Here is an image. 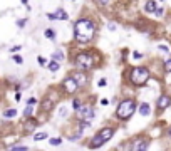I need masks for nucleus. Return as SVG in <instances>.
Returning <instances> with one entry per match:
<instances>
[{
    "instance_id": "obj_17",
    "label": "nucleus",
    "mask_w": 171,
    "mask_h": 151,
    "mask_svg": "<svg viewBox=\"0 0 171 151\" xmlns=\"http://www.w3.org/2000/svg\"><path fill=\"white\" fill-rule=\"evenodd\" d=\"M3 116L5 118H15L17 116V109H7V111L3 113Z\"/></svg>"
},
{
    "instance_id": "obj_18",
    "label": "nucleus",
    "mask_w": 171,
    "mask_h": 151,
    "mask_svg": "<svg viewBox=\"0 0 171 151\" xmlns=\"http://www.w3.org/2000/svg\"><path fill=\"white\" fill-rule=\"evenodd\" d=\"M44 35H45L47 39H56V32H54L52 29H47V30L44 32Z\"/></svg>"
},
{
    "instance_id": "obj_4",
    "label": "nucleus",
    "mask_w": 171,
    "mask_h": 151,
    "mask_svg": "<svg viewBox=\"0 0 171 151\" xmlns=\"http://www.w3.org/2000/svg\"><path fill=\"white\" fill-rule=\"evenodd\" d=\"M149 79V71L146 67H134L131 71V82L136 86L146 84V81Z\"/></svg>"
},
{
    "instance_id": "obj_29",
    "label": "nucleus",
    "mask_w": 171,
    "mask_h": 151,
    "mask_svg": "<svg viewBox=\"0 0 171 151\" xmlns=\"http://www.w3.org/2000/svg\"><path fill=\"white\" fill-rule=\"evenodd\" d=\"M59 114H61V116H65V114H67V109H65V108H62Z\"/></svg>"
},
{
    "instance_id": "obj_23",
    "label": "nucleus",
    "mask_w": 171,
    "mask_h": 151,
    "mask_svg": "<svg viewBox=\"0 0 171 151\" xmlns=\"http://www.w3.org/2000/svg\"><path fill=\"white\" fill-rule=\"evenodd\" d=\"M81 106H82V103H81V101H79V99H74V101H72V108L76 109V111H77L79 108H81Z\"/></svg>"
},
{
    "instance_id": "obj_35",
    "label": "nucleus",
    "mask_w": 171,
    "mask_h": 151,
    "mask_svg": "<svg viewBox=\"0 0 171 151\" xmlns=\"http://www.w3.org/2000/svg\"><path fill=\"white\" fill-rule=\"evenodd\" d=\"M29 2V0H22V3H24V5H25V3Z\"/></svg>"
},
{
    "instance_id": "obj_1",
    "label": "nucleus",
    "mask_w": 171,
    "mask_h": 151,
    "mask_svg": "<svg viewBox=\"0 0 171 151\" xmlns=\"http://www.w3.org/2000/svg\"><path fill=\"white\" fill-rule=\"evenodd\" d=\"M96 34V24L89 19H81L74 24V35L81 44H87Z\"/></svg>"
},
{
    "instance_id": "obj_7",
    "label": "nucleus",
    "mask_w": 171,
    "mask_h": 151,
    "mask_svg": "<svg viewBox=\"0 0 171 151\" xmlns=\"http://www.w3.org/2000/svg\"><path fill=\"white\" fill-rule=\"evenodd\" d=\"M62 87H64V91L67 92V94H74V92L77 91L79 86L76 84V81H74L72 77H65L64 82H62Z\"/></svg>"
},
{
    "instance_id": "obj_6",
    "label": "nucleus",
    "mask_w": 171,
    "mask_h": 151,
    "mask_svg": "<svg viewBox=\"0 0 171 151\" xmlns=\"http://www.w3.org/2000/svg\"><path fill=\"white\" fill-rule=\"evenodd\" d=\"M77 118L81 121H91L94 118V111L91 108H87V106H84V108L81 106V108L77 109Z\"/></svg>"
},
{
    "instance_id": "obj_25",
    "label": "nucleus",
    "mask_w": 171,
    "mask_h": 151,
    "mask_svg": "<svg viewBox=\"0 0 171 151\" xmlns=\"http://www.w3.org/2000/svg\"><path fill=\"white\" fill-rule=\"evenodd\" d=\"M164 69H166V72H171V59H168V60H166Z\"/></svg>"
},
{
    "instance_id": "obj_31",
    "label": "nucleus",
    "mask_w": 171,
    "mask_h": 151,
    "mask_svg": "<svg viewBox=\"0 0 171 151\" xmlns=\"http://www.w3.org/2000/svg\"><path fill=\"white\" fill-rule=\"evenodd\" d=\"M154 12H156V15H158V17H160V15H163V10H161V9H156Z\"/></svg>"
},
{
    "instance_id": "obj_26",
    "label": "nucleus",
    "mask_w": 171,
    "mask_h": 151,
    "mask_svg": "<svg viewBox=\"0 0 171 151\" xmlns=\"http://www.w3.org/2000/svg\"><path fill=\"white\" fill-rule=\"evenodd\" d=\"M14 60L17 64H22V57H20V56H14Z\"/></svg>"
},
{
    "instance_id": "obj_13",
    "label": "nucleus",
    "mask_w": 171,
    "mask_h": 151,
    "mask_svg": "<svg viewBox=\"0 0 171 151\" xmlns=\"http://www.w3.org/2000/svg\"><path fill=\"white\" fill-rule=\"evenodd\" d=\"M144 10L146 12H154V10H156V2L148 0V2H146V5H144Z\"/></svg>"
},
{
    "instance_id": "obj_19",
    "label": "nucleus",
    "mask_w": 171,
    "mask_h": 151,
    "mask_svg": "<svg viewBox=\"0 0 171 151\" xmlns=\"http://www.w3.org/2000/svg\"><path fill=\"white\" fill-rule=\"evenodd\" d=\"M47 138V133H35V136H34V140L35 141H42Z\"/></svg>"
},
{
    "instance_id": "obj_11",
    "label": "nucleus",
    "mask_w": 171,
    "mask_h": 151,
    "mask_svg": "<svg viewBox=\"0 0 171 151\" xmlns=\"http://www.w3.org/2000/svg\"><path fill=\"white\" fill-rule=\"evenodd\" d=\"M35 126H37V121L34 119V118H29L27 126H24V131H25V133H32L35 129Z\"/></svg>"
},
{
    "instance_id": "obj_30",
    "label": "nucleus",
    "mask_w": 171,
    "mask_h": 151,
    "mask_svg": "<svg viewBox=\"0 0 171 151\" xmlns=\"http://www.w3.org/2000/svg\"><path fill=\"white\" fill-rule=\"evenodd\" d=\"M133 56H134V59H141V57H143V56L139 54V52H134V54H133Z\"/></svg>"
},
{
    "instance_id": "obj_22",
    "label": "nucleus",
    "mask_w": 171,
    "mask_h": 151,
    "mask_svg": "<svg viewBox=\"0 0 171 151\" xmlns=\"http://www.w3.org/2000/svg\"><path fill=\"white\" fill-rule=\"evenodd\" d=\"M49 143H51V146H59L62 143V140L61 138H54V140H49Z\"/></svg>"
},
{
    "instance_id": "obj_20",
    "label": "nucleus",
    "mask_w": 171,
    "mask_h": 151,
    "mask_svg": "<svg viewBox=\"0 0 171 151\" xmlns=\"http://www.w3.org/2000/svg\"><path fill=\"white\" fill-rule=\"evenodd\" d=\"M32 114H34V109H32V106H27L25 111H24V116H25V118H32Z\"/></svg>"
},
{
    "instance_id": "obj_9",
    "label": "nucleus",
    "mask_w": 171,
    "mask_h": 151,
    "mask_svg": "<svg viewBox=\"0 0 171 151\" xmlns=\"http://www.w3.org/2000/svg\"><path fill=\"white\" fill-rule=\"evenodd\" d=\"M171 104V97L169 96H161L160 99H158V109H166L168 106Z\"/></svg>"
},
{
    "instance_id": "obj_8",
    "label": "nucleus",
    "mask_w": 171,
    "mask_h": 151,
    "mask_svg": "<svg viewBox=\"0 0 171 151\" xmlns=\"http://www.w3.org/2000/svg\"><path fill=\"white\" fill-rule=\"evenodd\" d=\"M146 149H148V140H144V138H137L133 143L131 151H146Z\"/></svg>"
},
{
    "instance_id": "obj_3",
    "label": "nucleus",
    "mask_w": 171,
    "mask_h": 151,
    "mask_svg": "<svg viewBox=\"0 0 171 151\" xmlns=\"http://www.w3.org/2000/svg\"><path fill=\"white\" fill-rule=\"evenodd\" d=\"M136 111V103L134 99H124L121 101L118 109H116V114H118L119 119H128V118L133 116V113Z\"/></svg>"
},
{
    "instance_id": "obj_2",
    "label": "nucleus",
    "mask_w": 171,
    "mask_h": 151,
    "mask_svg": "<svg viewBox=\"0 0 171 151\" xmlns=\"http://www.w3.org/2000/svg\"><path fill=\"white\" fill-rule=\"evenodd\" d=\"M112 134H114V129H112V128H109V126H107V128H102L101 131H99V133L92 138V140H91V143H89V148H91V149L101 148L104 143L111 140V138H112Z\"/></svg>"
},
{
    "instance_id": "obj_32",
    "label": "nucleus",
    "mask_w": 171,
    "mask_h": 151,
    "mask_svg": "<svg viewBox=\"0 0 171 151\" xmlns=\"http://www.w3.org/2000/svg\"><path fill=\"white\" fill-rule=\"evenodd\" d=\"M101 104L102 106H107V104H109V101H107V99H101Z\"/></svg>"
},
{
    "instance_id": "obj_28",
    "label": "nucleus",
    "mask_w": 171,
    "mask_h": 151,
    "mask_svg": "<svg viewBox=\"0 0 171 151\" xmlns=\"http://www.w3.org/2000/svg\"><path fill=\"white\" fill-rule=\"evenodd\" d=\"M35 103H37L35 97H30V99H29V106H32V104H35Z\"/></svg>"
},
{
    "instance_id": "obj_5",
    "label": "nucleus",
    "mask_w": 171,
    "mask_h": 151,
    "mask_svg": "<svg viewBox=\"0 0 171 151\" xmlns=\"http://www.w3.org/2000/svg\"><path fill=\"white\" fill-rule=\"evenodd\" d=\"M76 66L79 69H82V71H87V69H91L94 66V57L92 54H87V52H82V54H79L76 57Z\"/></svg>"
},
{
    "instance_id": "obj_27",
    "label": "nucleus",
    "mask_w": 171,
    "mask_h": 151,
    "mask_svg": "<svg viewBox=\"0 0 171 151\" xmlns=\"http://www.w3.org/2000/svg\"><path fill=\"white\" fill-rule=\"evenodd\" d=\"M106 84H107V81H106V79H101V81H99V87H104Z\"/></svg>"
},
{
    "instance_id": "obj_24",
    "label": "nucleus",
    "mask_w": 171,
    "mask_h": 151,
    "mask_svg": "<svg viewBox=\"0 0 171 151\" xmlns=\"http://www.w3.org/2000/svg\"><path fill=\"white\" fill-rule=\"evenodd\" d=\"M9 151H27L25 146H15V148H10Z\"/></svg>"
},
{
    "instance_id": "obj_21",
    "label": "nucleus",
    "mask_w": 171,
    "mask_h": 151,
    "mask_svg": "<svg viewBox=\"0 0 171 151\" xmlns=\"http://www.w3.org/2000/svg\"><path fill=\"white\" fill-rule=\"evenodd\" d=\"M52 59H54V60H57V62H59V60H62V59H64V56H62V52H61V51H57V52H54Z\"/></svg>"
},
{
    "instance_id": "obj_36",
    "label": "nucleus",
    "mask_w": 171,
    "mask_h": 151,
    "mask_svg": "<svg viewBox=\"0 0 171 151\" xmlns=\"http://www.w3.org/2000/svg\"><path fill=\"white\" fill-rule=\"evenodd\" d=\"M169 136H171V131H169Z\"/></svg>"
},
{
    "instance_id": "obj_10",
    "label": "nucleus",
    "mask_w": 171,
    "mask_h": 151,
    "mask_svg": "<svg viewBox=\"0 0 171 151\" xmlns=\"http://www.w3.org/2000/svg\"><path fill=\"white\" fill-rule=\"evenodd\" d=\"M70 77H72V79L74 81H76V84L77 86H84L86 84V76H84V72H74V74L72 76H70Z\"/></svg>"
},
{
    "instance_id": "obj_14",
    "label": "nucleus",
    "mask_w": 171,
    "mask_h": 151,
    "mask_svg": "<svg viewBox=\"0 0 171 151\" xmlns=\"http://www.w3.org/2000/svg\"><path fill=\"white\" fill-rule=\"evenodd\" d=\"M52 106H54L52 99H44V101H42V109H44V111H49V109H52Z\"/></svg>"
},
{
    "instance_id": "obj_15",
    "label": "nucleus",
    "mask_w": 171,
    "mask_h": 151,
    "mask_svg": "<svg viewBox=\"0 0 171 151\" xmlns=\"http://www.w3.org/2000/svg\"><path fill=\"white\" fill-rule=\"evenodd\" d=\"M56 19H59V20H67V12H64V10H57L56 12Z\"/></svg>"
},
{
    "instance_id": "obj_33",
    "label": "nucleus",
    "mask_w": 171,
    "mask_h": 151,
    "mask_svg": "<svg viewBox=\"0 0 171 151\" xmlns=\"http://www.w3.org/2000/svg\"><path fill=\"white\" fill-rule=\"evenodd\" d=\"M160 49H161V51H164V52H168V51H169V49L166 47V46H160Z\"/></svg>"
},
{
    "instance_id": "obj_34",
    "label": "nucleus",
    "mask_w": 171,
    "mask_h": 151,
    "mask_svg": "<svg viewBox=\"0 0 171 151\" xmlns=\"http://www.w3.org/2000/svg\"><path fill=\"white\" fill-rule=\"evenodd\" d=\"M101 3H102V5H104V3H107V0H101Z\"/></svg>"
},
{
    "instance_id": "obj_12",
    "label": "nucleus",
    "mask_w": 171,
    "mask_h": 151,
    "mask_svg": "<svg viewBox=\"0 0 171 151\" xmlns=\"http://www.w3.org/2000/svg\"><path fill=\"white\" fill-rule=\"evenodd\" d=\"M139 114H141V116H148V114H149V104L148 103H143L139 106Z\"/></svg>"
},
{
    "instance_id": "obj_16",
    "label": "nucleus",
    "mask_w": 171,
    "mask_h": 151,
    "mask_svg": "<svg viewBox=\"0 0 171 151\" xmlns=\"http://www.w3.org/2000/svg\"><path fill=\"white\" fill-rule=\"evenodd\" d=\"M49 69H51L52 72L59 71V62H57V60H51V62H49Z\"/></svg>"
}]
</instances>
